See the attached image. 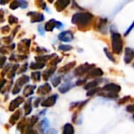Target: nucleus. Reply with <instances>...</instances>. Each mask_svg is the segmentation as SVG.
I'll return each mask as SVG.
<instances>
[{
  "instance_id": "40",
  "label": "nucleus",
  "mask_w": 134,
  "mask_h": 134,
  "mask_svg": "<svg viewBox=\"0 0 134 134\" xmlns=\"http://www.w3.org/2000/svg\"><path fill=\"white\" fill-rule=\"evenodd\" d=\"M126 111L130 113H133L134 114V104H131V105H129L126 107Z\"/></svg>"
},
{
  "instance_id": "31",
  "label": "nucleus",
  "mask_w": 134,
  "mask_h": 134,
  "mask_svg": "<svg viewBox=\"0 0 134 134\" xmlns=\"http://www.w3.org/2000/svg\"><path fill=\"white\" fill-rule=\"evenodd\" d=\"M38 119L37 116H35V115L32 116L31 119H30V120H29V123H27L28 128H31V127L38 122Z\"/></svg>"
},
{
  "instance_id": "8",
  "label": "nucleus",
  "mask_w": 134,
  "mask_h": 134,
  "mask_svg": "<svg viewBox=\"0 0 134 134\" xmlns=\"http://www.w3.org/2000/svg\"><path fill=\"white\" fill-rule=\"evenodd\" d=\"M58 96L54 94V95H52L50 96L49 97L46 98L45 100H43L42 103H41V105L42 107H45V108H49V107H52L53 106L56 102H57V99Z\"/></svg>"
},
{
  "instance_id": "24",
  "label": "nucleus",
  "mask_w": 134,
  "mask_h": 134,
  "mask_svg": "<svg viewBox=\"0 0 134 134\" xmlns=\"http://www.w3.org/2000/svg\"><path fill=\"white\" fill-rule=\"evenodd\" d=\"M20 110H18V111H16L11 117H10V119H9V123L11 124V125H14L18 120H19V119H20Z\"/></svg>"
},
{
  "instance_id": "41",
  "label": "nucleus",
  "mask_w": 134,
  "mask_h": 134,
  "mask_svg": "<svg viewBox=\"0 0 134 134\" xmlns=\"http://www.w3.org/2000/svg\"><path fill=\"white\" fill-rule=\"evenodd\" d=\"M12 36H9V37H5L2 38V41H4L5 42V44H9L12 42Z\"/></svg>"
},
{
  "instance_id": "7",
  "label": "nucleus",
  "mask_w": 134,
  "mask_h": 134,
  "mask_svg": "<svg viewBox=\"0 0 134 134\" xmlns=\"http://www.w3.org/2000/svg\"><path fill=\"white\" fill-rule=\"evenodd\" d=\"M102 91L113 93H118L121 90V86L119 85H116L115 83H109L108 85H105L102 89Z\"/></svg>"
},
{
  "instance_id": "22",
  "label": "nucleus",
  "mask_w": 134,
  "mask_h": 134,
  "mask_svg": "<svg viewBox=\"0 0 134 134\" xmlns=\"http://www.w3.org/2000/svg\"><path fill=\"white\" fill-rule=\"evenodd\" d=\"M55 71H56V67H54L53 68H49L46 71H45L43 72V75H42L43 79L45 81H48V79L52 76V75L55 72Z\"/></svg>"
},
{
  "instance_id": "49",
  "label": "nucleus",
  "mask_w": 134,
  "mask_h": 134,
  "mask_svg": "<svg viewBox=\"0 0 134 134\" xmlns=\"http://www.w3.org/2000/svg\"><path fill=\"white\" fill-rule=\"evenodd\" d=\"M35 134H38V133H36V132H35Z\"/></svg>"
},
{
  "instance_id": "2",
  "label": "nucleus",
  "mask_w": 134,
  "mask_h": 134,
  "mask_svg": "<svg viewBox=\"0 0 134 134\" xmlns=\"http://www.w3.org/2000/svg\"><path fill=\"white\" fill-rule=\"evenodd\" d=\"M111 46H112V50L113 52L119 55L121 54L123 49V41L122 38V36L119 33L111 30Z\"/></svg>"
},
{
  "instance_id": "35",
  "label": "nucleus",
  "mask_w": 134,
  "mask_h": 134,
  "mask_svg": "<svg viewBox=\"0 0 134 134\" xmlns=\"http://www.w3.org/2000/svg\"><path fill=\"white\" fill-rule=\"evenodd\" d=\"M18 7H20V4L19 1H13L9 5V8L11 9H16Z\"/></svg>"
},
{
  "instance_id": "3",
  "label": "nucleus",
  "mask_w": 134,
  "mask_h": 134,
  "mask_svg": "<svg viewBox=\"0 0 134 134\" xmlns=\"http://www.w3.org/2000/svg\"><path fill=\"white\" fill-rule=\"evenodd\" d=\"M95 68V64H90L88 63L83 64L80 66H79L76 69H75L74 74L76 76H82L86 73H89L90 71H92Z\"/></svg>"
},
{
  "instance_id": "34",
  "label": "nucleus",
  "mask_w": 134,
  "mask_h": 134,
  "mask_svg": "<svg viewBox=\"0 0 134 134\" xmlns=\"http://www.w3.org/2000/svg\"><path fill=\"white\" fill-rule=\"evenodd\" d=\"M52 84L54 87H57L61 82V77H56L52 80Z\"/></svg>"
},
{
  "instance_id": "27",
  "label": "nucleus",
  "mask_w": 134,
  "mask_h": 134,
  "mask_svg": "<svg viewBox=\"0 0 134 134\" xmlns=\"http://www.w3.org/2000/svg\"><path fill=\"white\" fill-rule=\"evenodd\" d=\"M46 65V64H40V63H31L30 65L31 69L33 70H37V69H41L42 68H44V66Z\"/></svg>"
},
{
  "instance_id": "10",
  "label": "nucleus",
  "mask_w": 134,
  "mask_h": 134,
  "mask_svg": "<svg viewBox=\"0 0 134 134\" xmlns=\"http://www.w3.org/2000/svg\"><path fill=\"white\" fill-rule=\"evenodd\" d=\"M24 101V97H16V99H14L13 100L11 101L10 104H9V110L10 111H13L16 108H17Z\"/></svg>"
},
{
  "instance_id": "36",
  "label": "nucleus",
  "mask_w": 134,
  "mask_h": 134,
  "mask_svg": "<svg viewBox=\"0 0 134 134\" xmlns=\"http://www.w3.org/2000/svg\"><path fill=\"white\" fill-rule=\"evenodd\" d=\"M8 21H9V24H16L18 22V19L13 16V15H10L9 17H8Z\"/></svg>"
},
{
  "instance_id": "44",
  "label": "nucleus",
  "mask_w": 134,
  "mask_h": 134,
  "mask_svg": "<svg viewBox=\"0 0 134 134\" xmlns=\"http://www.w3.org/2000/svg\"><path fill=\"white\" fill-rule=\"evenodd\" d=\"M46 134H57V131L54 129H50V130H47Z\"/></svg>"
},
{
  "instance_id": "11",
  "label": "nucleus",
  "mask_w": 134,
  "mask_h": 134,
  "mask_svg": "<svg viewBox=\"0 0 134 134\" xmlns=\"http://www.w3.org/2000/svg\"><path fill=\"white\" fill-rule=\"evenodd\" d=\"M134 58V50L131 48H126L125 49V57H124V61L126 64H130Z\"/></svg>"
},
{
  "instance_id": "32",
  "label": "nucleus",
  "mask_w": 134,
  "mask_h": 134,
  "mask_svg": "<svg viewBox=\"0 0 134 134\" xmlns=\"http://www.w3.org/2000/svg\"><path fill=\"white\" fill-rule=\"evenodd\" d=\"M101 91V89L100 88H94V89H92V90H89L88 92H87V97H91V96H93V94H96V93H99V92H100Z\"/></svg>"
},
{
  "instance_id": "25",
  "label": "nucleus",
  "mask_w": 134,
  "mask_h": 134,
  "mask_svg": "<svg viewBox=\"0 0 134 134\" xmlns=\"http://www.w3.org/2000/svg\"><path fill=\"white\" fill-rule=\"evenodd\" d=\"M98 84H99V82H98V81H92V82H88V83L84 86V89H85V90H92V89L97 88V86H98Z\"/></svg>"
},
{
  "instance_id": "45",
  "label": "nucleus",
  "mask_w": 134,
  "mask_h": 134,
  "mask_svg": "<svg viewBox=\"0 0 134 134\" xmlns=\"http://www.w3.org/2000/svg\"><path fill=\"white\" fill-rule=\"evenodd\" d=\"M5 61H6V57H1V68L3 67V65L5 63Z\"/></svg>"
},
{
  "instance_id": "5",
  "label": "nucleus",
  "mask_w": 134,
  "mask_h": 134,
  "mask_svg": "<svg viewBox=\"0 0 134 134\" xmlns=\"http://www.w3.org/2000/svg\"><path fill=\"white\" fill-rule=\"evenodd\" d=\"M63 26H64V24L61 22L57 21L54 19H51L48 22L46 23L44 28H45V31H53L54 28H56V27L61 28Z\"/></svg>"
},
{
  "instance_id": "20",
  "label": "nucleus",
  "mask_w": 134,
  "mask_h": 134,
  "mask_svg": "<svg viewBox=\"0 0 134 134\" xmlns=\"http://www.w3.org/2000/svg\"><path fill=\"white\" fill-rule=\"evenodd\" d=\"M49 120L47 119H42L40 123H39V130L42 133H44L46 131V130L49 128Z\"/></svg>"
},
{
  "instance_id": "21",
  "label": "nucleus",
  "mask_w": 134,
  "mask_h": 134,
  "mask_svg": "<svg viewBox=\"0 0 134 134\" xmlns=\"http://www.w3.org/2000/svg\"><path fill=\"white\" fill-rule=\"evenodd\" d=\"M75 133V130L74 127L71 124L67 123L64 126L63 129V133L62 134H74Z\"/></svg>"
},
{
  "instance_id": "13",
  "label": "nucleus",
  "mask_w": 134,
  "mask_h": 134,
  "mask_svg": "<svg viewBox=\"0 0 134 134\" xmlns=\"http://www.w3.org/2000/svg\"><path fill=\"white\" fill-rule=\"evenodd\" d=\"M31 44L30 39H23L20 44H18V51L20 53H25L26 50H28Z\"/></svg>"
},
{
  "instance_id": "29",
  "label": "nucleus",
  "mask_w": 134,
  "mask_h": 134,
  "mask_svg": "<svg viewBox=\"0 0 134 134\" xmlns=\"http://www.w3.org/2000/svg\"><path fill=\"white\" fill-rule=\"evenodd\" d=\"M104 53H105L107 57H108L111 61H112V62H114V63H116V60H115V57H113V54H112L111 53H110L107 48H104Z\"/></svg>"
},
{
  "instance_id": "9",
  "label": "nucleus",
  "mask_w": 134,
  "mask_h": 134,
  "mask_svg": "<svg viewBox=\"0 0 134 134\" xmlns=\"http://www.w3.org/2000/svg\"><path fill=\"white\" fill-rule=\"evenodd\" d=\"M27 16H31V23L41 22L45 19V16L43 14L37 13V12H29L27 13Z\"/></svg>"
},
{
  "instance_id": "15",
  "label": "nucleus",
  "mask_w": 134,
  "mask_h": 134,
  "mask_svg": "<svg viewBox=\"0 0 134 134\" xmlns=\"http://www.w3.org/2000/svg\"><path fill=\"white\" fill-rule=\"evenodd\" d=\"M107 24H108V19L100 18L98 20V23L97 24V29L100 31V32H103V31H104L106 28Z\"/></svg>"
},
{
  "instance_id": "28",
  "label": "nucleus",
  "mask_w": 134,
  "mask_h": 134,
  "mask_svg": "<svg viewBox=\"0 0 134 134\" xmlns=\"http://www.w3.org/2000/svg\"><path fill=\"white\" fill-rule=\"evenodd\" d=\"M73 49V47L69 45H60L58 47V49L60 51H63V52H67V51H70Z\"/></svg>"
},
{
  "instance_id": "50",
  "label": "nucleus",
  "mask_w": 134,
  "mask_h": 134,
  "mask_svg": "<svg viewBox=\"0 0 134 134\" xmlns=\"http://www.w3.org/2000/svg\"><path fill=\"white\" fill-rule=\"evenodd\" d=\"M133 119H134V114H133Z\"/></svg>"
},
{
  "instance_id": "12",
  "label": "nucleus",
  "mask_w": 134,
  "mask_h": 134,
  "mask_svg": "<svg viewBox=\"0 0 134 134\" xmlns=\"http://www.w3.org/2000/svg\"><path fill=\"white\" fill-rule=\"evenodd\" d=\"M52 89L51 86L49 83H45L44 85L39 86L37 90V93L39 95H46L48 93H49L51 92Z\"/></svg>"
},
{
  "instance_id": "23",
  "label": "nucleus",
  "mask_w": 134,
  "mask_h": 134,
  "mask_svg": "<svg viewBox=\"0 0 134 134\" xmlns=\"http://www.w3.org/2000/svg\"><path fill=\"white\" fill-rule=\"evenodd\" d=\"M24 111H25V115H28L31 111H32V107H31V99H28L25 104H24Z\"/></svg>"
},
{
  "instance_id": "47",
  "label": "nucleus",
  "mask_w": 134,
  "mask_h": 134,
  "mask_svg": "<svg viewBox=\"0 0 134 134\" xmlns=\"http://www.w3.org/2000/svg\"><path fill=\"white\" fill-rule=\"evenodd\" d=\"M40 100H41V98H38V99H37V100L35 101L34 106H35V108H38V104H39V103H40Z\"/></svg>"
},
{
  "instance_id": "17",
  "label": "nucleus",
  "mask_w": 134,
  "mask_h": 134,
  "mask_svg": "<svg viewBox=\"0 0 134 134\" xmlns=\"http://www.w3.org/2000/svg\"><path fill=\"white\" fill-rule=\"evenodd\" d=\"M75 64H76V62H75V61L71 62V63H68V64H66V65H64V67L60 68L59 69L58 72H59V73H62V74H65V73L68 72L71 68H73L75 66Z\"/></svg>"
},
{
  "instance_id": "37",
  "label": "nucleus",
  "mask_w": 134,
  "mask_h": 134,
  "mask_svg": "<svg viewBox=\"0 0 134 134\" xmlns=\"http://www.w3.org/2000/svg\"><path fill=\"white\" fill-rule=\"evenodd\" d=\"M27 63H26V64H24L21 66V68H20V70H18L17 73H18V74L24 73V72H25V71H27Z\"/></svg>"
},
{
  "instance_id": "18",
  "label": "nucleus",
  "mask_w": 134,
  "mask_h": 134,
  "mask_svg": "<svg viewBox=\"0 0 134 134\" xmlns=\"http://www.w3.org/2000/svg\"><path fill=\"white\" fill-rule=\"evenodd\" d=\"M73 87V85L71 83V82L70 81H66L60 88H59V91L61 93H67L69 90H71Z\"/></svg>"
},
{
  "instance_id": "1",
  "label": "nucleus",
  "mask_w": 134,
  "mask_h": 134,
  "mask_svg": "<svg viewBox=\"0 0 134 134\" xmlns=\"http://www.w3.org/2000/svg\"><path fill=\"white\" fill-rule=\"evenodd\" d=\"M93 15L89 12H79L73 15L71 23L78 27L79 30H84L90 24L93 19Z\"/></svg>"
},
{
  "instance_id": "26",
  "label": "nucleus",
  "mask_w": 134,
  "mask_h": 134,
  "mask_svg": "<svg viewBox=\"0 0 134 134\" xmlns=\"http://www.w3.org/2000/svg\"><path fill=\"white\" fill-rule=\"evenodd\" d=\"M18 68H19V64L13 65L12 68L10 69V71H9V74H8V77H9V79H12V78L14 77V75H15V74H16V70H17Z\"/></svg>"
},
{
  "instance_id": "16",
  "label": "nucleus",
  "mask_w": 134,
  "mask_h": 134,
  "mask_svg": "<svg viewBox=\"0 0 134 134\" xmlns=\"http://www.w3.org/2000/svg\"><path fill=\"white\" fill-rule=\"evenodd\" d=\"M104 75V71L100 68H93L92 71H90L88 75L87 78H93V77H100Z\"/></svg>"
},
{
  "instance_id": "38",
  "label": "nucleus",
  "mask_w": 134,
  "mask_h": 134,
  "mask_svg": "<svg viewBox=\"0 0 134 134\" xmlns=\"http://www.w3.org/2000/svg\"><path fill=\"white\" fill-rule=\"evenodd\" d=\"M1 31H2V34H5V33H9V31H10V28L7 25V26H4L1 28Z\"/></svg>"
},
{
  "instance_id": "48",
  "label": "nucleus",
  "mask_w": 134,
  "mask_h": 134,
  "mask_svg": "<svg viewBox=\"0 0 134 134\" xmlns=\"http://www.w3.org/2000/svg\"><path fill=\"white\" fill-rule=\"evenodd\" d=\"M38 30L39 31V33L42 35L44 33H43V31H44V30H42V26H41V25H39L38 26Z\"/></svg>"
},
{
  "instance_id": "4",
  "label": "nucleus",
  "mask_w": 134,
  "mask_h": 134,
  "mask_svg": "<svg viewBox=\"0 0 134 134\" xmlns=\"http://www.w3.org/2000/svg\"><path fill=\"white\" fill-rule=\"evenodd\" d=\"M29 82V77L27 75H22L21 77H20L17 81L15 83V86L13 89V94H16L18 93H20L21 87L25 85L26 83H27Z\"/></svg>"
},
{
  "instance_id": "43",
  "label": "nucleus",
  "mask_w": 134,
  "mask_h": 134,
  "mask_svg": "<svg viewBox=\"0 0 134 134\" xmlns=\"http://www.w3.org/2000/svg\"><path fill=\"white\" fill-rule=\"evenodd\" d=\"M133 27H134V21H133V24H132L130 25V27L128 28V30L126 31V32L125 33V36L128 35H129V34H130V33L131 32V31H132V30L133 29Z\"/></svg>"
},
{
  "instance_id": "19",
  "label": "nucleus",
  "mask_w": 134,
  "mask_h": 134,
  "mask_svg": "<svg viewBox=\"0 0 134 134\" xmlns=\"http://www.w3.org/2000/svg\"><path fill=\"white\" fill-rule=\"evenodd\" d=\"M35 88H36L35 86H31V85H28V86H25V88L24 90V95L26 97L32 95L34 91H35Z\"/></svg>"
},
{
  "instance_id": "39",
  "label": "nucleus",
  "mask_w": 134,
  "mask_h": 134,
  "mask_svg": "<svg viewBox=\"0 0 134 134\" xmlns=\"http://www.w3.org/2000/svg\"><path fill=\"white\" fill-rule=\"evenodd\" d=\"M86 79H79L76 82H75V86H81V85H83L86 82Z\"/></svg>"
},
{
  "instance_id": "42",
  "label": "nucleus",
  "mask_w": 134,
  "mask_h": 134,
  "mask_svg": "<svg viewBox=\"0 0 134 134\" xmlns=\"http://www.w3.org/2000/svg\"><path fill=\"white\" fill-rule=\"evenodd\" d=\"M20 4V7L22 9H25L27 7V1H19Z\"/></svg>"
},
{
  "instance_id": "33",
  "label": "nucleus",
  "mask_w": 134,
  "mask_h": 134,
  "mask_svg": "<svg viewBox=\"0 0 134 134\" xmlns=\"http://www.w3.org/2000/svg\"><path fill=\"white\" fill-rule=\"evenodd\" d=\"M130 100H132V97H130V96H127V97H123V98L120 99V100L118 101V104H120V105H122V104H126V103L129 102Z\"/></svg>"
},
{
  "instance_id": "51",
  "label": "nucleus",
  "mask_w": 134,
  "mask_h": 134,
  "mask_svg": "<svg viewBox=\"0 0 134 134\" xmlns=\"http://www.w3.org/2000/svg\"><path fill=\"white\" fill-rule=\"evenodd\" d=\"M133 67H134V64H133Z\"/></svg>"
},
{
  "instance_id": "30",
  "label": "nucleus",
  "mask_w": 134,
  "mask_h": 134,
  "mask_svg": "<svg viewBox=\"0 0 134 134\" xmlns=\"http://www.w3.org/2000/svg\"><path fill=\"white\" fill-rule=\"evenodd\" d=\"M31 78L34 81H39L41 79V73L39 71H35L32 72L31 75Z\"/></svg>"
},
{
  "instance_id": "14",
  "label": "nucleus",
  "mask_w": 134,
  "mask_h": 134,
  "mask_svg": "<svg viewBox=\"0 0 134 134\" xmlns=\"http://www.w3.org/2000/svg\"><path fill=\"white\" fill-rule=\"evenodd\" d=\"M70 4V1H64V0H60L57 1L55 2V8L58 12H61L64 10L68 5Z\"/></svg>"
},
{
  "instance_id": "46",
  "label": "nucleus",
  "mask_w": 134,
  "mask_h": 134,
  "mask_svg": "<svg viewBox=\"0 0 134 134\" xmlns=\"http://www.w3.org/2000/svg\"><path fill=\"white\" fill-rule=\"evenodd\" d=\"M25 134H35V132L31 128H27V130L25 132Z\"/></svg>"
},
{
  "instance_id": "6",
  "label": "nucleus",
  "mask_w": 134,
  "mask_h": 134,
  "mask_svg": "<svg viewBox=\"0 0 134 134\" xmlns=\"http://www.w3.org/2000/svg\"><path fill=\"white\" fill-rule=\"evenodd\" d=\"M58 39L64 42H70L74 39V35L71 31H65L58 35Z\"/></svg>"
}]
</instances>
